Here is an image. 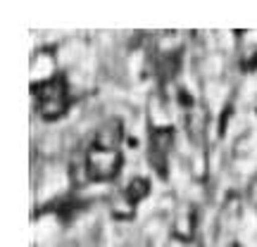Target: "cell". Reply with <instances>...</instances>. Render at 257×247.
Here are the masks:
<instances>
[{
    "instance_id": "obj_10",
    "label": "cell",
    "mask_w": 257,
    "mask_h": 247,
    "mask_svg": "<svg viewBox=\"0 0 257 247\" xmlns=\"http://www.w3.org/2000/svg\"><path fill=\"white\" fill-rule=\"evenodd\" d=\"M79 204L81 202H74V200H64L57 204V216L62 221H72L74 214H76V209H79Z\"/></svg>"
},
{
    "instance_id": "obj_2",
    "label": "cell",
    "mask_w": 257,
    "mask_h": 247,
    "mask_svg": "<svg viewBox=\"0 0 257 247\" xmlns=\"http://www.w3.org/2000/svg\"><path fill=\"white\" fill-rule=\"evenodd\" d=\"M88 181L91 183H107L121 169V152L119 150H100V147H88Z\"/></svg>"
},
{
    "instance_id": "obj_11",
    "label": "cell",
    "mask_w": 257,
    "mask_h": 247,
    "mask_svg": "<svg viewBox=\"0 0 257 247\" xmlns=\"http://www.w3.org/2000/svg\"><path fill=\"white\" fill-rule=\"evenodd\" d=\"M248 200L257 207V174L250 178V183H248Z\"/></svg>"
},
{
    "instance_id": "obj_12",
    "label": "cell",
    "mask_w": 257,
    "mask_h": 247,
    "mask_svg": "<svg viewBox=\"0 0 257 247\" xmlns=\"http://www.w3.org/2000/svg\"><path fill=\"white\" fill-rule=\"evenodd\" d=\"M229 247H240V245H238V242H231V245H229Z\"/></svg>"
},
{
    "instance_id": "obj_9",
    "label": "cell",
    "mask_w": 257,
    "mask_h": 247,
    "mask_svg": "<svg viewBox=\"0 0 257 247\" xmlns=\"http://www.w3.org/2000/svg\"><path fill=\"white\" fill-rule=\"evenodd\" d=\"M126 195H128V200L134 202H141V200H146L148 195H150V181L148 178H143V176H136V178H131V183L126 185Z\"/></svg>"
},
{
    "instance_id": "obj_4",
    "label": "cell",
    "mask_w": 257,
    "mask_h": 247,
    "mask_svg": "<svg viewBox=\"0 0 257 247\" xmlns=\"http://www.w3.org/2000/svg\"><path fill=\"white\" fill-rule=\"evenodd\" d=\"M121 138H124L121 121L119 119H107L105 124H100L98 131H95L93 147H100V150H119Z\"/></svg>"
},
{
    "instance_id": "obj_1",
    "label": "cell",
    "mask_w": 257,
    "mask_h": 247,
    "mask_svg": "<svg viewBox=\"0 0 257 247\" xmlns=\"http://www.w3.org/2000/svg\"><path fill=\"white\" fill-rule=\"evenodd\" d=\"M34 95H36L38 114L43 119L55 121L67 112V86L62 76H50L46 81L34 83Z\"/></svg>"
},
{
    "instance_id": "obj_6",
    "label": "cell",
    "mask_w": 257,
    "mask_h": 247,
    "mask_svg": "<svg viewBox=\"0 0 257 247\" xmlns=\"http://www.w3.org/2000/svg\"><path fill=\"white\" fill-rule=\"evenodd\" d=\"M205 126H207V112L205 107H193V110L186 112V131L191 136L193 143H202L205 138Z\"/></svg>"
},
{
    "instance_id": "obj_5",
    "label": "cell",
    "mask_w": 257,
    "mask_h": 247,
    "mask_svg": "<svg viewBox=\"0 0 257 247\" xmlns=\"http://www.w3.org/2000/svg\"><path fill=\"white\" fill-rule=\"evenodd\" d=\"M195 228H198V214L193 207H184V209L176 214L174 219V238H179L181 242H191L193 235H195Z\"/></svg>"
},
{
    "instance_id": "obj_3",
    "label": "cell",
    "mask_w": 257,
    "mask_h": 247,
    "mask_svg": "<svg viewBox=\"0 0 257 247\" xmlns=\"http://www.w3.org/2000/svg\"><path fill=\"white\" fill-rule=\"evenodd\" d=\"M174 147V131L169 126H157L150 131L148 140V162L160 178H167V155Z\"/></svg>"
},
{
    "instance_id": "obj_7",
    "label": "cell",
    "mask_w": 257,
    "mask_h": 247,
    "mask_svg": "<svg viewBox=\"0 0 257 247\" xmlns=\"http://www.w3.org/2000/svg\"><path fill=\"white\" fill-rule=\"evenodd\" d=\"M240 202L236 195H229L226 197V202L221 204V211H219V228L224 230V233H229V230L236 228V223L240 221Z\"/></svg>"
},
{
    "instance_id": "obj_8",
    "label": "cell",
    "mask_w": 257,
    "mask_h": 247,
    "mask_svg": "<svg viewBox=\"0 0 257 247\" xmlns=\"http://www.w3.org/2000/svg\"><path fill=\"white\" fill-rule=\"evenodd\" d=\"M110 211H112V216H114V219L126 221V219H134V214H136V204L128 200L126 190H121V192H117V195H112Z\"/></svg>"
}]
</instances>
